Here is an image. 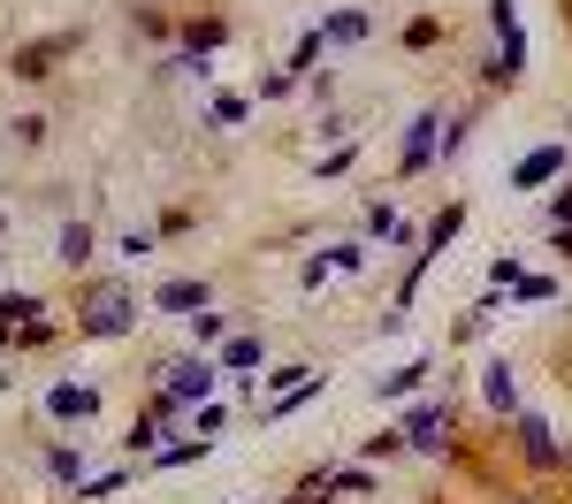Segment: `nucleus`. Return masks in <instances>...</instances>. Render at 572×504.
<instances>
[{
  "mask_svg": "<svg viewBox=\"0 0 572 504\" xmlns=\"http://www.w3.org/2000/svg\"><path fill=\"white\" fill-rule=\"evenodd\" d=\"M131 329V291L123 283H92L85 291V336H123Z\"/></svg>",
  "mask_w": 572,
  "mask_h": 504,
  "instance_id": "nucleus-1",
  "label": "nucleus"
},
{
  "mask_svg": "<svg viewBox=\"0 0 572 504\" xmlns=\"http://www.w3.org/2000/svg\"><path fill=\"white\" fill-rule=\"evenodd\" d=\"M69 54V38H38V46H23L15 54V77H54V61Z\"/></svg>",
  "mask_w": 572,
  "mask_h": 504,
  "instance_id": "nucleus-2",
  "label": "nucleus"
},
{
  "mask_svg": "<svg viewBox=\"0 0 572 504\" xmlns=\"http://www.w3.org/2000/svg\"><path fill=\"white\" fill-rule=\"evenodd\" d=\"M153 306H160V314H191V306H206V283H160Z\"/></svg>",
  "mask_w": 572,
  "mask_h": 504,
  "instance_id": "nucleus-3",
  "label": "nucleus"
},
{
  "mask_svg": "<svg viewBox=\"0 0 572 504\" xmlns=\"http://www.w3.org/2000/svg\"><path fill=\"white\" fill-rule=\"evenodd\" d=\"M54 413H61V421H92V413H100V397H92V390H77V382H61V390H54Z\"/></svg>",
  "mask_w": 572,
  "mask_h": 504,
  "instance_id": "nucleus-4",
  "label": "nucleus"
},
{
  "mask_svg": "<svg viewBox=\"0 0 572 504\" xmlns=\"http://www.w3.org/2000/svg\"><path fill=\"white\" fill-rule=\"evenodd\" d=\"M61 260H69V268H85V260H92V229H85V222H69V229H61Z\"/></svg>",
  "mask_w": 572,
  "mask_h": 504,
  "instance_id": "nucleus-5",
  "label": "nucleus"
},
{
  "mask_svg": "<svg viewBox=\"0 0 572 504\" xmlns=\"http://www.w3.org/2000/svg\"><path fill=\"white\" fill-rule=\"evenodd\" d=\"M168 374H176V382H168V397H199L214 367H191V359H183V367H168Z\"/></svg>",
  "mask_w": 572,
  "mask_h": 504,
  "instance_id": "nucleus-6",
  "label": "nucleus"
},
{
  "mask_svg": "<svg viewBox=\"0 0 572 504\" xmlns=\"http://www.w3.org/2000/svg\"><path fill=\"white\" fill-rule=\"evenodd\" d=\"M542 176H558V146H550V154H535V161L519 168V183H542Z\"/></svg>",
  "mask_w": 572,
  "mask_h": 504,
  "instance_id": "nucleus-7",
  "label": "nucleus"
},
{
  "mask_svg": "<svg viewBox=\"0 0 572 504\" xmlns=\"http://www.w3.org/2000/svg\"><path fill=\"white\" fill-rule=\"evenodd\" d=\"M413 444H428V451L442 444V413H420V421H413Z\"/></svg>",
  "mask_w": 572,
  "mask_h": 504,
  "instance_id": "nucleus-8",
  "label": "nucleus"
},
{
  "mask_svg": "<svg viewBox=\"0 0 572 504\" xmlns=\"http://www.w3.org/2000/svg\"><path fill=\"white\" fill-rule=\"evenodd\" d=\"M558 222H572V191H558Z\"/></svg>",
  "mask_w": 572,
  "mask_h": 504,
  "instance_id": "nucleus-9",
  "label": "nucleus"
}]
</instances>
